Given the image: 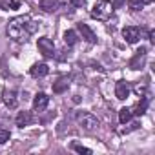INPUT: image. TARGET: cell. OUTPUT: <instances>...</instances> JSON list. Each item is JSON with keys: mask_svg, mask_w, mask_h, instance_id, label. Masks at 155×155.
Returning <instances> with one entry per match:
<instances>
[{"mask_svg": "<svg viewBox=\"0 0 155 155\" xmlns=\"http://www.w3.org/2000/svg\"><path fill=\"white\" fill-rule=\"evenodd\" d=\"M40 9L44 13H53L58 9V0H40Z\"/></svg>", "mask_w": 155, "mask_h": 155, "instance_id": "7c38bea8", "label": "cell"}, {"mask_svg": "<svg viewBox=\"0 0 155 155\" xmlns=\"http://www.w3.org/2000/svg\"><path fill=\"white\" fill-rule=\"evenodd\" d=\"M29 73H31V77H35V79H42V77H46L49 73V68L44 62H37V64H33V68L29 69Z\"/></svg>", "mask_w": 155, "mask_h": 155, "instance_id": "9c48e42d", "label": "cell"}, {"mask_svg": "<svg viewBox=\"0 0 155 155\" xmlns=\"http://www.w3.org/2000/svg\"><path fill=\"white\" fill-rule=\"evenodd\" d=\"M18 2H15V0H0V8L6 9V11H13V9H18Z\"/></svg>", "mask_w": 155, "mask_h": 155, "instance_id": "ac0fdd59", "label": "cell"}, {"mask_svg": "<svg viewBox=\"0 0 155 155\" xmlns=\"http://www.w3.org/2000/svg\"><path fill=\"white\" fill-rule=\"evenodd\" d=\"M77 29H79V33L82 35V38H84V40H88L90 44H95V42H97V35L93 33V29H91L88 24H84V22L77 24Z\"/></svg>", "mask_w": 155, "mask_h": 155, "instance_id": "8992f818", "label": "cell"}, {"mask_svg": "<svg viewBox=\"0 0 155 155\" xmlns=\"http://www.w3.org/2000/svg\"><path fill=\"white\" fill-rule=\"evenodd\" d=\"M91 18L95 20H101V22H106L111 15H113V4L108 2V0H99V2L93 6L91 9Z\"/></svg>", "mask_w": 155, "mask_h": 155, "instance_id": "7a4b0ae2", "label": "cell"}, {"mask_svg": "<svg viewBox=\"0 0 155 155\" xmlns=\"http://www.w3.org/2000/svg\"><path fill=\"white\" fill-rule=\"evenodd\" d=\"M37 46H38V51H40L46 58H53V57H55V44H53L51 38L40 37V38L37 40Z\"/></svg>", "mask_w": 155, "mask_h": 155, "instance_id": "277c9868", "label": "cell"}, {"mask_svg": "<svg viewBox=\"0 0 155 155\" xmlns=\"http://www.w3.org/2000/svg\"><path fill=\"white\" fill-rule=\"evenodd\" d=\"M38 22L31 20L29 15H20V17H15L9 20L8 24V37L13 38L15 42H26L29 38V35L35 33Z\"/></svg>", "mask_w": 155, "mask_h": 155, "instance_id": "6da1fadb", "label": "cell"}, {"mask_svg": "<svg viewBox=\"0 0 155 155\" xmlns=\"http://www.w3.org/2000/svg\"><path fill=\"white\" fill-rule=\"evenodd\" d=\"M68 88H69V79H58V81L53 84V91H55V93H64Z\"/></svg>", "mask_w": 155, "mask_h": 155, "instance_id": "9a60e30c", "label": "cell"}, {"mask_svg": "<svg viewBox=\"0 0 155 155\" xmlns=\"http://www.w3.org/2000/svg\"><path fill=\"white\" fill-rule=\"evenodd\" d=\"M144 60H146V48H140V49L135 53V57L130 60V68H131V69H140V68L144 66Z\"/></svg>", "mask_w": 155, "mask_h": 155, "instance_id": "52a82bcc", "label": "cell"}, {"mask_svg": "<svg viewBox=\"0 0 155 155\" xmlns=\"http://www.w3.org/2000/svg\"><path fill=\"white\" fill-rule=\"evenodd\" d=\"M128 6H130V9H131V11H140V9L144 8L142 0H128Z\"/></svg>", "mask_w": 155, "mask_h": 155, "instance_id": "44dd1931", "label": "cell"}, {"mask_svg": "<svg viewBox=\"0 0 155 155\" xmlns=\"http://www.w3.org/2000/svg\"><path fill=\"white\" fill-rule=\"evenodd\" d=\"M131 117H133V113H131V110H130V108H122V110L119 111V120H120V124L130 122V120H131Z\"/></svg>", "mask_w": 155, "mask_h": 155, "instance_id": "e0dca14e", "label": "cell"}, {"mask_svg": "<svg viewBox=\"0 0 155 155\" xmlns=\"http://www.w3.org/2000/svg\"><path fill=\"white\" fill-rule=\"evenodd\" d=\"M15 122H17V126H20V128L29 126V124H31V113H29V111H20V113L17 115Z\"/></svg>", "mask_w": 155, "mask_h": 155, "instance_id": "4fadbf2b", "label": "cell"}, {"mask_svg": "<svg viewBox=\"0 0 155 155\" xmlns=\"http://www.w3.org/2000/svg\"><path fill=\"white\" fill-rule=\"evenodd\" d=\"M150 40L155 42V33H153V31H150Z\"/></svg>", "mask_w": 155, "mask_h": 155, "instance_id": "d4e9b609", "label": "cell"}, {"mask_svg": "<svg viewBox=\"0 0 155 155\" xmlns=\"http://www.w3.org/2000/svg\"><path fill=\"white\" fill-rule=\"evenodd\" d=\"M49 104V97L46 93H37L35 99H33V110L35 111H44Z\"/></svg>", "mask_w": 155, "mask_h": 155, "instance_id": "ba28073f", "label": "cell"}, {"mask_svg": "<svg viewBox=\"0 0 155 155\" xmlns=\"http://www.w3.org/2000/svg\"><path fill=\"white\" fill-rule=\"evenodd\" d=\"M151 2H153V0H142V4H144V6H146V4H151Z\"/></svg>", "mask_w": 155, "mask_h": 155, "instance_id": "484cf974", "label": "cell"}, {"mask_svg": "<svg viewBox=\"0 0 155 155\" xmlns=\"http://www.w3.org/2000/svg\"><path fill=\"white\" fill-rule=\"evenodd\" d=\"M9 137H11L9 130H6V128H0V144H6V142L9 140Z\"/></svg>", "mask_w": 155, "mask_h": 155, "instance_id": "7402d4cb", "label": "cell"}, {"mask_svg": "<svg viewBox=\"0 0 155 155\" xmlns=\"http://www.w3.org/2000/svg\"><path fill=\"white\" fill-rule=\"evenodd\" d=\"M77 122H79L86 131H93V130L99 128V119L90 111H79L77 113Z\"/></svg>", "mask_w": 155, "mask_h": 155, "instance_id": "3957f363", "label": "cell"}, {"mask_svg": "<svg viewBox=\"0 0 155 155\" xmlns=\"http://www.w3.org/2000/svg\"><path fill=\"white\" fill-rule=\"evenodd\" d=\"M2 101H4V104L8 106V108H15L17 106V91L15 90H4V93H2Z\"/></svg>", "mask_w": 155, "mask_h": 155, "instance_id": "8fae6325", "label": "cell"}, {"mask_svg": "<svg viewBox=\"0 0 155 155\" xmlns=\"http://www.w3.org/2000/svg\"><path fill=\"white\" fill-rule=\"evenodd\" d=\"M71 150H75L77 153H84V155H91V150H90V148H86V146H82V144H79V142H73V144H71Z\"/></svg>", "mask_w": 155, "mask_h": 155, "instance_id": "d6986e66", "label": "cell"}, {"mask_svg": "<svg viewBox=\"0 0 155 155\" xmlns=\"http://www.w3.org/2000/svg\"><path fill=\"white\" fill-rule=\"evenodd\" d=\"M133 91L139 95V97H146V91H148V86L144 84V82H137L135 86H133Z\"/></svg>", "mask_w": 155, "mask_h": 155, "instance_id": "ffe728a7", "label": "cell"}, {"mask_svg": "<svg viewBox=\"0 0 155 155\" xmlns=\"http://www.w3.org/2000/svg\"><path fill=\"white\" fill-rule=\"evenodd\" d=\"M69 4L75 6V8H82V6L86 4V0H69Z\"/></svg>", "mask_w": 155, "mask_h": 155, "instance_id": "603a6c76", "label": "cell"}, {"mask_svg": "<svg viewBox=\"0 0 155 155\" xmlns=\"http://www.w3.org/2000/svg\"><path fill=\"white\" fill-rule=\"evenodd\" d=\"M128 95H130V86H128V82L119 81V82L115 84V97H117L119 101H124Z\"/></svg>", "mask_w": 155, "mask_h": 155, "instance_id": "30bf717a", "label": "cell"}, {"mask_svg": "<svg viewBox=\"0 0 155 155\" xmlns=\"http://www.w3.org/2000/svg\"><path fill=\"white\" fill-rule=\"evenodd\" d=\"M77 40H79V37H77V33H75L73 29H68V31L64 33V42H66L68 46H75Z\"/></svg>", "mask_w": 155, "mask_h": 155, "instance_id": "2e32d148", "label": "cell"}, {"mask_svg": "<svg viewBox=\"0 0 155 155\" xmlns=\"http://www.w3.org/2000/svg\"><path fill=\"white\" fill-rule=\"evenodd\" d=\"M111 4H113V9H117V8H120V6L124 4V0H113Z\"/></svg>", "mask_w": 155, "mask_h": 155, "instance_id": "cb8c5ba5", "label": "cell"}, {"mask_svg": "<svg viewBox=\"0 0 155 155\" xmlns=\"http://www.w3.org/2000/svg\"><path fill=\"white\" fill-rule=\"evenodd\" d=\"M122 37H124V40H126L128 44H135V42H139V38H140V29H139L137 26H126V28L122 29Z\"/></svg>", "mask_w": 155, "mask_h": 155, "instance_id": "5b68a950", "label": "cell"}, {"mask_svg": "<svg viewBox=\"0 0 155 155\" xmlns=\"http://www.w3.org/2000/svg\"><path fill=\"white\" fill-rule=\"evenodd\" d=\"M146 108H148V97H140V101L137 102V106L131 110L133 115H144L146 113Z\"/></svg>", "mask_w": 155, "mask_h": 155, "instance_id": "5bb4252c", "label": "cell"}]
</instances>
